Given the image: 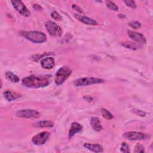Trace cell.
<instances>
[{"instance_id":"6da1fadb","label":"cell","mask_w":153,"mask_h":153,"mask_svg":"<svg viewBox=\"0 0 153 153\" xmlns=\"http://www.w3.org/2000/svg\"><path fill=\"white\" fill-rule=\"evenodd\" d=\"M51 82V76L50 75H32L23 78L22 80V84L23 86L32 88L45 87L48 85Z\"/></svg>"},{"instance_id":"7a4b0ae2","label":"cell","mask_w":153,"mask_h":153,"mask_svg":"<svg viewBox=\"0 0 153 153\" xmlns=\"http://www.w3.org/2000/svg\"><path fill=\"white\" fill-rule=\"evenodd\" d=\"M20 34L26 39L34 43H42L47 39L46 35L38 31H22Z\"/></svg>"},{"instance_id":"3957f363","label":"cell","mask_w":153,"mask_h":153,"mask_svg":"<svg viewBox=\"0 0 153 153\" xmlns=\"http://www.w3.org/2000/svg\"><path fill=\"white\" fill-rule=\"evenodd\" d=\"M72 70L67 66H62L56 72L55 75V83L57 85L62 84L65 80L70 76Z\"/></svg>"},{"instance_id":"277c9868","label":"cell","mask_w":153,"mask_h":153,"mask_svg":"<svg viewBox=\"0 0 153 153\" xmlns=\"http://www.w3.org/2000/svg\"><path fill=\"white\" fill-rule=\"evenodd\" d=\"M103 82H104V80L100 78L93 77H82L75 79L74 81V84L76 87H81L87 86L96 84H100Z\"/></svg>"},{"instance_id":"5b68a950","label":"cell","mask_w":153,"mask_h":153,"mask_svg":"<svg viewBox=\"0 0 153 153\" xmlns=\"http://www.w3.org/2000/svg\"><path fill=\"white\" fill-rule=\"evenodd\" d=\"M45 28L49 34L53 36L60 37L63 33L62 28L53 21H48L45 25Z\"/></svg>"},{"instance_id":"8992f818","label":"cell","mask_w":153,"mask_h":153,"mask_svg":"<svg viewBox=\"0 0 153 153\" xmlns=\"http://www.w3.org/2000/svg\"><path fill=\"white\" fill-rule=\"evenodd\" d=\"M16 116L24 118H36L39 117L40 113L33 109H22L17 111Z\"/></svg>"},{"instance_id":"52a82bcc","label":"cell","mask_w":153,"mask_h":153,"mask_svg":"<svg viewBox=\"0 0 153 153\" xmlns=\"http://www.w3.org/2000/svg\"><path fill=\"white\" fill-rule=\"evenodd\" d=\"M50 135V132L42 131L34 136L32 139V142L36 145H43L48 140Z\"/></svg>"},{"instance_id":"ba28073f","label":"cell","mask_w":153,"mask_h":153,"mask_svg":"<svg viewBox=\"0 0 153 153\" xmlns=\"http://www.w3.org/2000/svg\"><path fill=\"white\" fill-rule=\"evenodd\" d=\"M11 2L13 7L20 14L25 17H29L30 16V11L27 10L26 7L21 1H11Z\"/></svg>"},{"instance_id":"9c48e42d","label":"cell","mask_w":153,"mask_h":153,"mask_svg":"<svg viewBox=\"0 0 153 153\" xmlns=\"http://www.w3.org/2000/svg\"><path fill=\"white\" fill-rule=\"evenodd\" d=\"M123 136L130 140H137L145 139L146 137V135L142 132L128 131L124 133Z\"/></svg>"},{"instance_id":"30bf717a","label":"cell","mask_w":153,"mask_h":153,"mask_svg":"<svg viewBox=\"0 0 153 153\" xmlns=\"http://www.w3.org/2000/svg\"><path fill=\"white\" fill-rule=\"evenodd\" d=\"M127 33L128 36L137 43L142 44L146 43V39L143 34L130 30L127 31Z\"/></svg>"},{"instance_id":"8fae6325","label":"cell","mask_w":153,"mask_h":153,"mask_svg":"<svg viewBox=\"0 0 153 153\" xmlns=\"http://www.w3.org/2000/svg\"><path fill=\"white\" fill-rule=\"evenodd\" d=\"M82 130V126L81 124L77 122H73L71 124L70 129L69 130L68 135H69V138L72 137L76 133H78L80 132Z\"/></svg>"},{"instance_id":"7c38bea8","label":"cell","mask_w":153,"mask_h":153,"mask_svg":"<svg viewBox=\"0 0 153 153\" xmlns=\"http://www.w3.org/2000/svg\"><path fill=\"white\" fill-rule=\"evenodd\" d=\"M74 16L75 17V18H76V19H78L79 21H80L81 22L86 24V25H97V22L88 17L87 16H81V15H79V14H74Z\"/></svg>"},{"instance_id":"4fadbf2b","label":"cell","mask_w":153,"mask_h":153,"mask_svg":"<svg viewBox=\"0 0 153 153\" xmlns=\"http://www.w3.org/2000/svg\"><path fill=\"white\" fill-rule=\"evenodd\" d=\"M54 59L51 57H47L41 61V66L46 69H50L54 66Z\"/></svg>"},{"instance_id":"5bb4252c","label":"cell","mask_w":153,"mask_h":153,"mask_svg":"<svg viewBox=\"0 0 153 153\" xmlns=\"http://www.w3.org/2000/svg\"><path fill=\"white\" fill-rule=\"evenodd\" d=\"M3 94L5 99L8 101L15 100L22 96L21 94L11 90H5Z\"/></svg>"},{"instance_id":"9a60e30c","label":"cell","mask_w":153,"mask_h":153,"mask_svg":"<svg viewBox=\"0 0 153 153\" xmlns=\"http://www.w3.org/2000/svg\"><path fill=\"white\" fill-rule=\"evenodd\" d=\"M84 146L87 149L94 152H102L103 151V147L99 144H92L90 143H85Z\"/></svg>"},{"instance_id":"2e32d148","label":"cell","mask_w":153,"mask_h":153,"mask_svg":"<svg viewBox=\"0 0 153 153\" xmlns=\"http://www.w3.org/2000/svg\"><path fill=\"white\" fill-rule=\"evenodd\" d=\"M90 124L94 130L96 131H100L103 127L100 123V121L98 117H93L91 118Z\"/></svg>"},{"instance_id":"e0dca14e","label":"cell","mask_w":153,"mask_h":153,"mask_svg":"<svg viewBox=\"0 0 153 153\" xmlns=\"http://www.w3.org/2000/svg\"><path fill=\"white\" fill-rule=\"evenodd\" d=\"M5 76L8 80H9L12 82L16 83V82H18L20 80L19 77L17 75L14 74V73L10 71H7L5 72Z\"/></svg>"},{"instance_id":"ac0fdd59","label":"cell","mask_w":153,"mask_h":153,"mask_svg":"<svg viewBox=\"0 0 153 153\" xmlns=\"http://www.w3.org/2000/svg\"><path fill=\"white\" fill-rule=\"evenodd\" d=\"M33 125L36 127H52L54 126L53 123L50 121H40L35 123Z\"/></svg>"},{"instance_id":"d6986e66","label":"cell","mask_w":153,"mask_h":153,"mask_svg":"<svg viewBox=\"0 0 153 153\" xmlns=\"http://www.w3.org/2000/svg\"><path fill=\"white\" fill-rule=\"evenodd\" d=\"M101 113L103 118L107 119V120H111L113 118V115L106 109L105 108H102L101 109Z\"/></svg>"},{"instance_id":"ffe728a7","label":"cell","mask_w":153,"mask_h":153,"mask_svg":"<svg viewBox=\"0 0 153 153\" xmlns=\"http://www.w3.org/2000/svg\"><path fill=\"white\" fill-rule=\"evenodd\" d=\"M121 44L127 48H130V49H132V50H136L137 48V46L136 45V43H133L131 42H128V41H126V42H122Z\"/></svg>"},{"instance_id":"44dd1931","label":"cell","mask_w":153,"mask_h":153,"mask_svg":"<svg viewBox=\"0 0 153 153\" xmlns=\"http://www.w3.org/2000/svg\"><path fill=\"white\" fill-rule=\"evenodd\" d=\"M106 6L108 8H109L110 10H112L113 11H117L118 9V7L115 5V4H114L112 1H108L106 2Z\"/></svg>"},{"instance_id":"7402d4cb","label":"cell","mask_w":153,"mask_h":153,"mask_svg":"<svg viewBox=\"0 0 153 153\" xmlns=\"http://www.w3.org/2000/svg\"><path fill=\"white\" fill-rule=\"evenodd\" d=\"M51 16L55 20H57V21H61V20H62V17L60 16V14L59 13H58L56 11H54L51 12Z\"/></svg>"},{"instance_id":"603a6c76","label":"cell","mask_w":153,"mask_h":153,"mask_svg":"<svg viewBox=\"0 0 153 153\" xmlns=\"http://www.w3.org/2000/svg\"><path fill=\"white\" fill-rule=\"evenodd\" d=\"M145 151V148L144 146L140 144V143H137L135 147H134V152H144Z\"/></svg>"},{"instance_id":"cb8c5ba5","label":"cell","mask_w":153,"mask_h":153,"mask_svg":"<svg viewBox=\"0 0 153 153\" xmlns=\"http://www.w3.org/2000/svg\"><path fill=\"white\" fill-rule=\"evenodd\" d=\"M121 151L123 152H130L129 146L126 142H123L121 143Z\"/></svg>"},{"instance_id":"d4e9b609","label":"cell","mask_w":153,"mask_h":153,"mask_svg":"<svg viewBox=\"0 0 153 153\" xmlns=\"http://www.w3.org/2000/svg\"><path fill=\"white\" fill-rule=\"evenodd\" d=\"M128 25L133 29H138L141 26L140 23L137 21H132L128 23Z\"/></svg>"},{"instance_id":"484cf974","label":"cell","mask_w":153,"mask_h":153,"mask_svg":"<svg viewBox=\"0 0 153 153\" xmlns=\"http://www.w3.org/2000/svg\"><path fill=\"white\" fill-rule=\"evenodd\" d=\"M124 2L127 5V6L129 7H131L132 8H136V4L134 1H125Z\"/></svg>"},{"instance_id":"4316f807","label":"cell","mask_w":153,"mask_h":153,"mask_svg":"<svg viewBox=\"0 0 153 153\" xmlns=\"http://www.w3.org/2000/svg\"><path fill=\"white\" fill-rule=\"evenodd\" d=\"M72 8H73L74 10L77 11L78 12H79V13H83V11L82 10V9H81L79 7H78L77 5L73 4L72 6Z\"/></svg>"},{"instance_id":"83f0119b","label":"cell","mask_w":153,"mask_h":153,"mask_svg":"<svg viewBox=\"0 0 153 153\" xmlns=\"http://www.w3.org/2000/svg\"><path fill=\"white\" fill-rule=\"evenodd\" d=\"M135 113H136V114H137V115H139L142 116V117L145 116V115H146V113H145V112H143V111H141V110H136V112Z\"/></svg>"},{"instance_id":"f1b7e54d","label":"cell","mask_w":153,"mask_h":153,"mask_svg":"<svg viewBox=\"0 0 153 153\" xmlns=\"http://www.w3.org/2000/svg\"><path fill=\"white\" fill-rule=\"evenodd\" d=\"M33 7L34 8V9H35V10H41V7L39 5H38V4H34V5H33Z\"/></svg>"}]
</instances>
